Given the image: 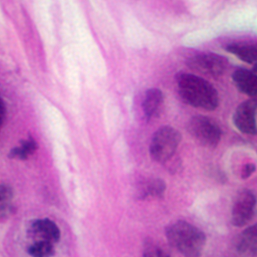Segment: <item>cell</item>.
I'll return each instance as SVG.
<instances>
[{"label":"cell","instance_id":"6da1fadb","mask_svg":"<svg viewBox=\"0 0 257 257\" xmlns=\"http://www.w3.org/2000/svg\"><path fill=\"white\" fill-rule=\"evenodd\" d=\"M176 80L180 97L190 106L209 111L219 106L217 90L209 81L188 73H177Z\"/></svg>","mask_w":257,"mask_h":257},{"label":"cell","instance_id":"7a4b0ae2","mask_svg":"<svg viewBox=\"0 0 257 257\" xmlns=\"http://www.w3.org/2000/svg\"><path fill=\"white\" fill-rule=\"evenodd\" d=\"M165 234L170 246L186 257H200L206 246L204 232L186 221L170 223Z\"/></svg>","mask_w":257,"mask_h":257},{"label":"cell","instance_id":"3957f363","mask_svg":"<svg viewBox=\"0 0 257 257\" xmlns=\"http://www.w3.org/2000/svg\"><path fill=\"white\" fill-rule=\"evenodd\" d=\"M181 140V134L176 128L170 125L160 127L152 137L150 143L152 160L163 164L168 163L174 157Z\"/></svg>","mask_w":257,"mask_h":257},{"label":"cell","instance_id":"277c9868","mask_svg":"<svg viewBox=\"0 0 257 257\" xmlns=\"http://www.w3.org/2000/svg\"><path fill=\"white\" fill-rule=\"evenodd\" d=\"M187 128L192 137L207 148H215L220 142V127L213 119L206 115H194L189 121Z\"/></svg>","mask_w":257,"mask_h":257},{"label":"cell","instance_id":"5b68a950","mask_svg":"<svg viewBox=\"0 0 257 257\" xmlns=\"http://www.w3.org/2000/svg\"><path fill=\"white\" fill-rule=\"evenodd\" d=\"M186 65L196 73L218 78L226 72L228 60L215 53H199L189 58Z\"/></svg>","mask_w":257,"mask_h":257},{"label":"cell","instance_id":"8992f818","mask_svg":"<svg viewBox=\"0 0 257 257\" xmlns=\"http://www.w3.org/2000/svg\"><path fill=\"white\" fill-rule=\"evenodd\" d=\"M238 131L247 135H257V99L251 98L239 104L232 115Z\"/></svg>","mask_w":257,"mask_h":257},{"label":"cell","instance_id":"52a82bcc","mask_svg":"<svg viewBox=\"0 0 257 257\" xmlns=\"http://www.w3.org/2000/svg\"><path fill=\"white\" fill-rule=\"evenodd\" d=\"M256 206V197L250 190L241 191L235 199L231 211V223L241 227L252 219Z\"/></svg>","mask_w":257,"mask_h":257},{"label":"cell","instance_id":"ba28073f","mask_svg":"<svg viewBox=\"0 0 257 257\" xmlns=\"http://www.w3.org/2000/svg\"><path fill=\"white\" fill-rule=\"evenodd\" d=\"M30 231L39 240L49 241L56 243L59 242L61 236L60 228L51 219H37L33 221Z\"/></svg>","mask_w":257,"mask_h":257},{"label":"cell","instance_id":"9c48e42d","mask_svg":"<svg viewBox=\"0 0 257 257\" xmlns=\"http://www.w3.org/2000/svg\"><path fill=\"white\" fill-rule=\"evenodd\" d=\"M232 80L238 90L243 94L257 99V74L246 69H238L233 72Z\"/></svg>","mask_w":257,"mask_h":257},{"label":"cell","instance_id":"30bf717a","mask_svg":"<svg viewBox=\"0 0 257 257\" xmlns=\"http://www.w3.org/2000/svg\"><path fill=\"white\" fill-rule=\"evenodd\" d=\"M236 248L244 256H257V223L241 232L236 239Z\"/></svg>","mask_w":257,"mask_h":257},{"label":"cell","instance_id":"8fae6325","mask_svg":"<svg viewBox=\"0 0 257 257\" xmlns=\"http://www.w3.org/2000/svg\"><path fill=\"white\" fill-rule=\"evenodd\" d=\"M164 96L160 89L152 88L146 92L143 109L148 120L159 117L163 110Z\"/></svg>","mask_w":257,"mask_h":257},{"label":"cell","instance_id":"7c38bea8","mask_svg":"<svg viewBox=\"0 0 257 257\" xmlns=\"http://www.w3.org/2000/svg\"><path fill=\"white\" fill-rule=\"evenodd\" d=\"M167 190L165 182L160 178L150 179L143 182L137 190V197L141 200L160 199Z\"/></svg>","mask_w":257,"mask_h":257},{"label":"cell","instance_id":"4fadbf2b","mask_svg":"<svg viewBox=\"0 0 257 257\" xmlns=\"http://www.w3.org/2000/svg\"><path fill=\"white\" fill-rule=\"evenodd\" d=\"M226 50L245 63H257V43H230L226 46Z\"/></svg>","mask_w":257,"mask_h":257},{"label":"cell","instance_id":"5bb4252c","mask_svg":"<svg viewBox=\"0 0 257 257\" xmlns=\"http://www.w3.org/2000/svg\"><path fill=\"white\" fill-rule=\"evenodd\" d=\"M14 196L13 189L9 185H0V220L11 214L14 209L12 205Z\"/></svg>","mask_w":257,"mask_h":257},{"label":"cell","instance_id":"9a60e30c","mask_svg":"<svg viewBox=\"0 0 257 257\" xmlns=\"http://www.w3.org/2000/svg\"><path fill=\"white\" fill-rule=\"evenodd\" d=\"M37 149V144L32 137L28 140H23L20 147H15L10 152L11 158H18L27 160L29 156L32 155Z\"/></svg>","mask_w":257,"mask_h":257},{"label":"cell","instance_id":"2e32d148","mask_svg":"<svg viewBox=\"0 0 257 257\" xmlns=\"http://www.w3.org/2000/svg\"><path fill=\"white\" fill-rule=\"evenodd\" d=\"M53 244L49 241H37L29 247V254L33 257L53 256L56 252Z\"/></svg>","mask_w":257,"mask_h":257},{"label":"cell","instance_id":"e0dca14e","mask_svg":"<svg viewBox=\"0 0 257 257\" xmlns=\"http://www.w3.org/2000/svg\"><path fill=\"white\" fill-rule=\"evenodd\" d=\"M144 257H170L167 250L163 249L160 244L154 239H146L143 246Z\"/></svg>","mask_w":257,"mask_h":257},{"label":"cell","instance_id":"ac0fdd59","mask_svg":"<svg viewBox=\"0 0 257 257\" xmlns=\"http://www.w3.org/2000/svg\"><path fill=\"white\" fill-rule=\"evenodd\" d=\"M255 164L252 163H246L242 167V171H241V177L242 180H246V179L249 178V177L253 174L254 172L255 171Z\"/></svg>","mask_w":257,"mask_h":257},{"label":"cell","instance_id":"d6986e66","mask_svg":"<svg viewBox=\"0 0 257 257\" xmlns=\"http://www.w3.org/2000/svg\"><path fill=\"white\" fill-rule=\"evenodd\" d=\"M5 106H4V102L0 99V127L4 122V118H5Z\"/></svg>","mask_w":257,"mask_h":257},{"label":"cell","instance_id":"ffe728a7","mask_svg":"<svg viewBox=\"0 0 257 257\" xmlns=\"http://www.w3.org/2000/svg\"><path fill=\"white\" fill-rule=\"evenodd\" d=\"M253 72L255 73V74H257V63H255V64H254Z\"/></svg>","mask_w":257,"mask_h":257}]
</instances>
